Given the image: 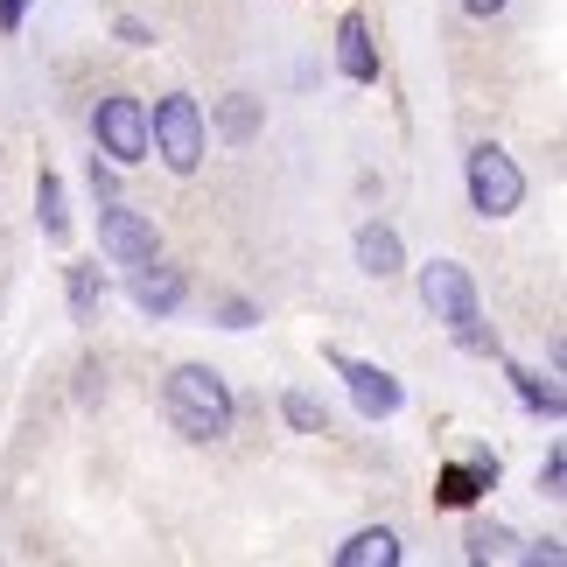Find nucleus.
<instances>
[{
    "mask_svg": "<svg viewBox=\"0 0 567 567\" xmlns=\"http://www.w3.org/2000/svg\"><path fill=\"white\" fill-rule=\"evenodd\" d=\"M162 406H168V421H176V434H189V442H225L231 434V385L210 372V364H176L162 385Z\"/></svg>",
    "mask_w": 567,
    "mask_h": 567,
    "instance_id": "f257e3e1",
    "label": "nucleus"
},
{
    "mask_svg": "<svg viewBox=\"0 0 567 567\" xmlns=\"http://www.w3.org/2000/svg\"><path fill=\"white\" fill-rule=\"evenodd\" d=\"M421 301H427L434 322H449V337L463 343V351H497V337L484 330V309H476L470 267H455V259H427V267H421Z\"/></svg>",
    "mask_w": 567,
    "mask_h": 567,
    "instance_id": "f03ea898",
    "label": "nucleus"
},
{
    "mask_svg": "<svg viewBox=\"0 0 567 567\" xmlns=\"http://www.w3.org/2000/svg\"><path fill=\"white\" fill-rule=\"evenodd\" d=\"M147 147L176 168V176H196L204 168V147H210V126H204V105L189 92H168L155 99V113H147Z\"/></svg>",
    "mask_w": 567,
    "mask_h": 567,
    "instance_id": "7ed1b4c3",
    "label": "nucleus"
},
{
    "mask_svg": "<svg viewBox=\"0 0 567 567\" xmlns=\"http://www.w3.org/2000/svg\"><path fill=\"white\" fill-rule=\"evenodd\" d=\"M92 141H99V155L113 162V168L147 162V105H141L134 92L99 99V105H92Z\"/></svg>",
    "mask_w": 567,
    "mask_h": 567,
    "instance_id": "20e7f679",
    "label": "nucleus"
},
{
    "mask_svg": "<svg viewBox=\"0 0 567 567\" xmlns=\"http://www.w3.org/2000/svg\"><path fill=\"white\" fill-rule=\"evenodd\" d=\"M470 210L476 217H512L518 204H526V176H518V162L505 155V147H470Z\"/></svg>",
    "mask_w": 567,
    "mask_h": 567,
    "instance_id": "39448f33",
    "label": "nucleus"
},
{
    "mask_svg": "<svg viewBox=\"0 0 567 567\" xmlns=\"http://www.w3.org/2000/svg\"><path fill=\"white\" fill-rule=\"evenodd\" d=\"M99 252L113 259V267H147V259H162L155 217H141V210H126V204L105 196V210H99Z\"/></svg>",
    "mask_w": 567,
    "mask_h": 567,
    "instance_id": "423d86ee",
    "label": "nucleus"
},
{
    "mask_svg": "<svg viewBox=\"0 0 567 567\" xmlns=\"http://www.w3.org/2000/svg\"><path fill=\"white\" fill-rule=\"evenodd\" d=\"M330 364H337L343 379H351V400H358V413H364V421H392V413H400V400H406V392H400V379H392L385 364L337 358V351H330Z\"/></svg>",
    "mask_w": 567,
    "mask_h": 567,
    "instance_id": "0eeeda50",
    "label": "nucleus"
},
{
    "mask_svg": "<svg viewBox=\"0 0 567 567\" xmlns=\"http://www.w3.org/2000/svg\"><path fill=\"white\" fill-rule=\"evenodd\" d=\"M497 484V455L491 449H476L470 463H449L442 470V491H434V505H449V512H470L476 497H484Z\"/></svg>",
    "mask_w": 567,
    "mask_h": 567,
    "instance_id": "6e6552de",
    "label": "nucleus"
},
{
    "mask_svg": "<svg viewBox=\"0 0 567 567\" xmlns=\"http://www.w3.org/2000/svg\"><path fill=\"white\" fill-rule=\"evenodd\" d=\"M189 295L183 267H162V259H147V267H134V309L141 316H176Z\"/></svg>",
    "mask_w": 567,
    "mask_h": 567,
    "instance_id": "1a4fd4ad",
    "label": "nucleus"
},
{
    "mask_svg": "<svg viewBox=\"0 0 567 567\" xmlns=\"http://www.w3.org/2000/svg\"><path fill=\"white\" fill-rule=\"evenodd\" d=\"M337 71L351 78V84H372V78H379V50H372L364 14H343V21H337Z\"/></svg>",
    "mask_w": 567,
    "mask_h": 567,
    "instance_id": "9d476101",
    "label": "nucleus"
},
{
    "mask_svg": "<svg viewBox=\"0 0 567 567\" xmlns=\"http://www.w3.org/2000/svg\"><path fill=\"white\" fill-rule=\"evenodd\" d=\"M337 567H400V533L385 526H364L337 547Z\"/></svg>",
    "mask_w": 567,
    "mask_h": 567,
    "instance_id": "9b49d317",
    "label": "nucleus"
},
{
    "mask_svg": "<svg viewBox=\"0 0 567 567\" xmlns=\"http://www.w3.org/2000/svg\"><path fill=\"white\" fill-rule=\"evenodd\" d=\"M358 267H364V274H379V280H392V274L406 267L400 231H392V225H364V231H358Z\"/></svg>",
    "mask_w": 567,
    "mask_h": 567,
    "instance_id": "f8f14e48",
    "label": "nucleus"
},
{
    "mask_svg": "<svg viewBox=\"0 0 567 567\" xmlns=\"http://www.w3.org/2000/svg\"><path fill=\"white\" fill-rule=\"evenodd\" d=\"M35 217H42V238H50V246H63V238H71V210H63V183L50 176V168L35 176Z\"/></svg>",
    "mask_w": 567,
    "mask_h": 567,
    "instance_id": "ddd939ff",
    "label": "nucleus"
},
{
    "mask_svg": "<svg viewBox=\"0 0 567 567\" xmlns=\"http://www.w3.org/2000/svg\"><path fill=\"white\" fill-rule=\"evenodd\" d=\"M217 134H225V141H252L259 134V99L231 92L225 105H217Z\"/></svg>",
    "mask_w": 567,
    "mask_h": 567,
    "instance_id": "4468645a",
    "label": "nucleus"
},
{
    "mask_svg": "<svg viewBox=\"0 0 567 567\" xmlns=\"http://www.w3.org/2000/svg\"><path fill=\"white\" fill-rule=\"evenodd\" d=\"M280 413H288V427H295V434H330V406H322L316 392H301V385L288 392V400H280Z\"/></svg>",
    "mask_w": 567,
    "mask_h": 567,
    "instance_id": "2eb2a0df",
    "label": "nucleus"
},
{
    "mask_svg": "<svg viewBox=\"0 0 567 567\" xmlns=\"http://www.w3.org/2000/svg\"><path fill=\"white\" fill-rule=\"evenodd\" d=\"M99 301H105V274H99V267H71V316L92 322Z\"/></svg>",
    "mask_w": 567,
    "mask_h": 567,
    "instance_id": "dca6fc26",
    "label": "nucleus"
},
{
    "mask_svg": "<svg viewBox=\"0 0 567 567\" xmlns=\"http://www.w3.org/2000/svg\"><path fill=\"white\" fill-rule=\"evenodd\" d=\"M512 385H518V400H526L533 413H547V421H560V385H547L539 372H518V364H512Z\"/></svg>",
    "mask_w": 567,
    "mask_h": 567,
    "instance_id": "f3484780",
    "label": "nucleus"
},
{
    "mask_svg": "<svg viewBox=\"0 0 567 567\" xmlns=\"http://www.w3.org/2000/svg\"><path fill=\"white\" fill-rule=\"evenodd\" d=\"M505 547H512L505 526H476L470 533V560H505Z\"/></svg>",
    "mask_w": 567,
    "mask_h": 567,
    "instance_id": "a211bd4d",
    "label": "nucleus"
},
{
    "mask_svg": "<svg viewBox=\"0 0 567 567\" xmlns=\"http://www.w3.org/2000/svg\"><path fill=\"white\" fill-rule=\"evenodd\" d=\"M217 322H225V330H252V322H259V309H252V301H217Z\"/></svg>",
    "mask_w": 567,
    "mask_h": 567,
    "instance_id": "6ab92c4d",
    "label": "nucleus"
},
{
    "mask_svg": "<svg viewBox=\"0 0 567 567\" xmlns=\"http://www.w3.org/2000/svg\"><path fill=\"white\" fill-rule=\"evenodd\" d=\"M113 35L126 42V50H147V42H155V29H147L141 14H120V21H113Z\"/></svg>",
    "mask_w": 567,
    "mask_h": 567,
    "instance_id": "aec40b11",
    "label": "nucleus"
},
{
    "mask_svg": "<svg viewBox=\"0 0 567 567\" xmlns=\"http://www.w3.org/2000/svg\"><path fill=\"white\" fill-rule=\"evenodd\" d=\"M560 484H567V455L554 449L547 463H539V491H547V497H560Z\"/></svg>",
    "mask_w": 567,
    "mask_h": 567,
    "instance_id": "412c9836",
    "label": "nucleus"
},
{
    "mask_svg": "<svg viewBox=\"0 0 567 567\" xmlns=\"http://www.w3.org/2000/svg\"><path fill=\"white\" fill-rule=\"evenodd\" d=\"M21 14H29V0H0V35H21Z\"/></svg>",
    "mask_w": 567,
    "mask_h": 567,
    "instance_id": "4be33fe9",
    "label": "nucleus"
},
{
    "mask_svg": "<svg viewBox=\"0 0 567 567\" xmlns=\"http://www.w3.org/2000/svg\"><path fill=\"white\" fill-rule=\"evenodd\" d=\"M113 189H120V176H113V162H99V155H92V196H113Z\"/></svg>",
    "mask_w": 567,
    "mask_h": 567,
    "instance_id": "5701e85b",
    "label": "nucleus"
},
{
    "mask_svg": "<svg viewBox=\"0 0 567 567\" xmlns=\"http://www.w3.org/2000/svg\"><path fill=\"white\" fill-rule=\"evenodd\" d=\"M526 560H533V567H560V539H533Z\"/></svg>",
    "mask_w": 567,
    "mask_h": 567,
    "instance_id": "b1692460",
    "label": "nucleus"
},
{
    "mask_svg": "<svg viewBox=\"0 0 567 567\" xmlns=\"http://www.w3.org/2000/svg\"><path fill=\"white\" fill-rule=\"evenodd\" d=\"M463 8H470V14H484V21H491V14H505V0H463Z\"/></svg>",
    "mask_w": 567,
    "mask_h": 567,
    "instance_id": "393cba45",
    "label": "nucleus"
}]
</instances>
